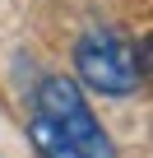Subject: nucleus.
<instances>
[{
    "mask_svg": "<svg viewBox=\"0 0 153 158\" xmlns=\"http://www.w3.org/2000/svg\"><path fill=\"white\" fill-rule=\"evenodd\" d=\"M28 135H33V149H37V158H84L79 149H74L46 116H33V126H28Z\"/></svg>",
    "mask_w": 153,
    "mask_h": 158,
    "instance_id": "7ed1b4c3",
    "label": "nucleus"
},
{
    "mask_svg": "<svg viewBox=\"0 0 153 158\" xmlns=\"http://www.w3.org/2000/svg\"><path fill=\"white\" fill-rule=\"evenodd\" d=\"M33 102H37V116H46V121H51L74 149H79L84 158H116L107 130H102L98 116L88 112V102H84V93H79L74 79L46 74L42 84H37V93H33Z\"/></svg>",
    "mask_w": 153,
    "mask_h": 158,
    "instance_id": "f257e3e1",
    "label": "nucleus"
},
{
    "mask_svg": "<svg viewBox=\"0 0 153 158\" xmlns=\"http://www.w3.org/2000/svg\"><path fill=\"white\" fill-rule=\"evenodd\" d=\"M74 70L102 98H125L144 84L139 70H135V56H130V42H121L116 33H102V28L84 33L74 42Z\"/></svg>",
    "mask_w": 153,
    "mask_h": 158,
    "instance_id": "f03ea898",
    "label": "nucleus"
}]
</instances>
